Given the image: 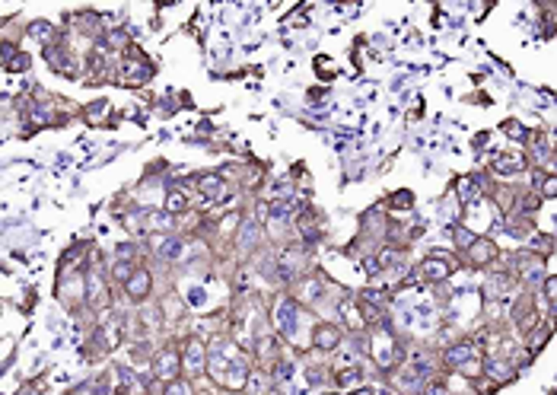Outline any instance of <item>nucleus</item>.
I'll use <instances>...</instances> for the list:
<instances>
[{
  "label": "nucleus",
  "mask_w": 557,
  "mask_h": 395,
  "mask_svg": "<svg viewBox=\"0 0 557 395\" xmlns=\"http://www.w3.org/2000/svg\"><path fill=\"white\" fill-rule=\"evenodd\" d=\"M42 61L48 64L54 76H64V80H80L86 74V54L67 38V32H60L58 42L42 48Z\"/></svg>",
  "instance_id": "nucleus-1"
},
{
  "label": "nucleus",
  "mask_w": 557,
  "mask_h": 395,
  "mask_svg": "<svg viewBox=\"0 0 557 395\" xmlns=\"http://www.w3.org/2000/svg\"><path fill=\"white\" fill-rule=\"evenodd\" d=\"M478 236H481V233H474V229H468L462 220H452V223H449V239H452V245H455V252H465L468 245H471L474 239H478Z\"/></svg>",
  "instance_id": "nucleus-13"
},
{
  "label": "nucleus",
  "mask_w": 557,
  "mask_h": 395,
  "mask_svg": "<svg viewBox=\"0 0 557 395\" xmlns=\"http://www.w3.org/2000/svg\"><path fill=\"white\" fill-rule=\"evenodd\" d=\"M487 169L490 175H497L500 182H510L512 175L519 172H528V160H526V150H494L487 160Z\"/></svg>",
  "instance_id": "nucleus-8"
},
{
  "label": "nucleus",
  "mask_w": 557,
  "mask_h": 395,
  "mask_svg": "<svg viewBox=\"0 0 557 395\" xmlns=\"http://www.w3.org/2000/svg\"><path fill=\"white\" fill-rule=\"evenodd\" d=\"M538 296L548 303L551 316H557V274H544V281L538 284Z\"/></svg>",
  "instance_id": "nucleus-16"
},
{
  "label": "nucleus",
  "mask_w": 557,
  "mask_h": 395,
  "mask_svg": "<svg viewBox=\"0 0 557 395\" xmlns=\"http://www.w3.org/2000/svg\"><path fill=\"white\" fill-rule=\"evenodd\" d=\"M80 118H83L90 128H108V124L115 122L112 102H108V99H92V102H86V106L80 108Z\"/></svg>",
  "instance_id": "nucleus-10"
},
{
  "label": "nucleus",
  "mask_w": 557,
  "mask_h": 395,
  "mask_svg": "<svg viewBox=\"0 0 557 395\" xmlns=\"http://www.w3.org/2000/svg\"><path fill=\"white\" fill-rule=\"evenodd\" d=\"M347 332L338 319H316L312 332H309V348L318 350V354H334V350L344 344Z\"/></svg>",
  "instance_id": "nucleus-6"
},
{
  "label": "nucleus",
  "mask_w": 557,
  "mask_h": 395,
  "mask_svg": "<svg viewBox=\"0 0 557 395\" xmlns=\"http://www.w3.org/2000/svg\"><path fill=\"white\" fill-rule=\"evenodd\" d=\"M376 204L382 207L385 213L411 211V207H414V191H411V188H395V191H389V195H385L382 201H376Z\"/></svg>",
  "instance_id": "nucleus-12"
},
{
  "label": "nucleus",
  "mask_w": 557,
  "mask_h": 395,
  "mask_svg": "<svg viewBox=\"0 0 557 395\" xmlns=\"http://www.w3.org/2000/svg\"><path fill=\"white\" fill-rule=\"evenodd\" d=\"M153 74H156V64L150 61V54L143 51L140 45H131L118 58V86H124V90L147 86L153 80Z\"/></svg>",
  "instance_id": "nucleus-3"
},
{
  "label": "nucleus",
  "mask_w": 557,
  "mask_h": 395,
  "mask_svg": "<svg viewBox=\"0 0 557 395\" xmlns=\"http://www.w3.org/2000/svg\"><path fill=\"white\" fill-rule=\"evenodd\" d=\"M0 64L7 74H26L32 67V54L23 51V45H3L0 51Z\"/></svg>",
  "instance_id": "nucleus-11"
},
{
  "label": "nucleus",
  "mask_w": 557,
  "mask_h": 395,
  "mask_svg": "<svg viewBox=\"0 0 557 395\" xmlns=\"http://www.w3.org/2000/svg\"><path fill=\"white\" fill-rule=\"evenodd\" d=\"M159 395H201V389H197L195 380H188V376H179V380H169L159 386Z\"/></svg>",
  "instance_id": "nucleus-14"
},
{
  "label": "nucleus",
  "mask_w": 557,
  "mask_h": 395,
  "mask_svg": "<svg viewBox=\"0 0 557 395\" xmlns=\"http://www.w3.org/2000/svg\"><path fill=\"white\" fill-rule=\"evenodd\" d=\"M156 303H159V312H163V322H166V328L181 325V322L188 319V306H185V300H181L172 287L163 290V296H159Z\"/></svg>",
  "instance_id": "nucleus-9"
},
{
  "label": "nucleus",
  "mask_w": 557,
  "mask_h": 395,
  "mask_svg": "<svg viewBox=\"0 0 557 395\" xmlns=\"http://www.w3.org/2000/svg\"><path fill=\"white\" fill-rule=\"evenodd\" d=\"M459 268H462L459 252L433 249L414 265V281L417 284H430V287H443V284H449V277L459 271Z\"/></svg>",
  "instance_id": "nucleus-2"
},
{
  "label": "nucleus",
  "mask_w": 557,
  "mask_h": 395,
  "mask_svg": "<svg viewBox=\"0 0 557 395\" xmlns=\"http://www.w3.org/2000/svg\"><path fill=\"white\" fill-rule=\"evenodd\" d=\"M459 261H462L465 271H484L487 274L490 268H497L500 261H503V252H500V245L494 243L490 236H478L465 252H459Z\"/></svg>",
  "instance_id": "nucleus-5"
},
{
  "label": "nucleus",
  "mask_w": 557,
  "mask_h": 395,
  "mask_svg": "<svg viewBox=\"0 0 557 395\" xmlns=\"http://www.w3.org/2000/svg\"><path fill=\"white\" fill-rule=\"evenodd\" d=\"M487 140H490V131H481V134H474V137H471V144H474V147H484Z\"/></svg>",
  "instance_id": "nucleus-17"
},
{
  "label": "nucleus",
  "mask_w": 557,
  "mask_h": 395,
  "mask_svg": "<svg viewBox=\"0 0 557 395\" xmlns=\"http://www.w3.org/2000/svg\"><path fill=\"white\" fill-rule=\"evenodd\" d=\"M153 293H156V271H153L150 265H140L128 277V284L118 290V300H128V303L140 306V303H147Z\"/></svg>",
  "instance_id": "nucleus-7"
},
{
  "label": "nucleus",
  "mask_w": 557,
  "mask_h": 395,
  "mask_svg": "<svg viewBox=\"0 0 557 395\" xmlns=\"http://www.w3.org/2000/svg\"><path fill=\"white\" fill-rule=\"evenodd\" d=\"M147 373H150L159 386L185 376V370H181V338H166V341L159 344V348L153 350V360H150V370Z\"/></svg>",
  "instance_id": "nucleus-4"
},
{
  "label": "nucleus",
  "mask_w": 557,
  "mask_h": 395,
  "mask_svg": "<svg viewBox=\"0 0 557 395\" xmlns=\"http://www.w3.org/2000/svg\"><path fill=\"white\" fill-rule=\"evenodd\" d=\"M497 128H500V134L510 137L512 144H519V147L528 140V131H532V128H526V124H522L519 118H503V122H500Z\"/></svg>",
  "instance_id": "nucleus-15"
}]
</instances>
